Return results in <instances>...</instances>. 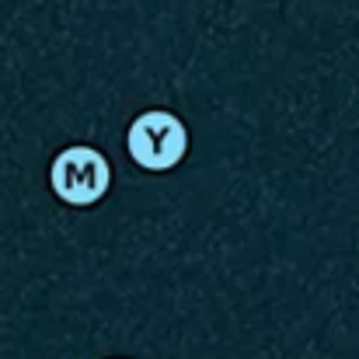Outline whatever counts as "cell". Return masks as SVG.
I'll return each mask as SVG.
<instances>
[{"instance_id":"cell-1","label":"cell","mask_w":359,"mask_h":359,"mask_svg":"<svg viewBox=\"0 0 359 359\" xmlns=\"http://www.w3.org/2000/svg\"><path fill=\"white\" fill-rule=\"evenodd\" d=\"M49 185L67 206H95L112 185V168L95 147H67L49 168Z\"/></svg>"},{"instance_id":"cell-2","label":"cell","mask_w":359,"mask_h":359,"mask_svg":"<svg viewBox=\"0 0 359 359\" xmlns=\"http://www.w3.org/2000/svg\"><path fill=\"white\" fill-rule=\"evenodd\" d=\"M129 157L147 171H171L182 164L189 150V129L171 112H143L136 116L126 136Z\"/></svg>"}]
</instances>
